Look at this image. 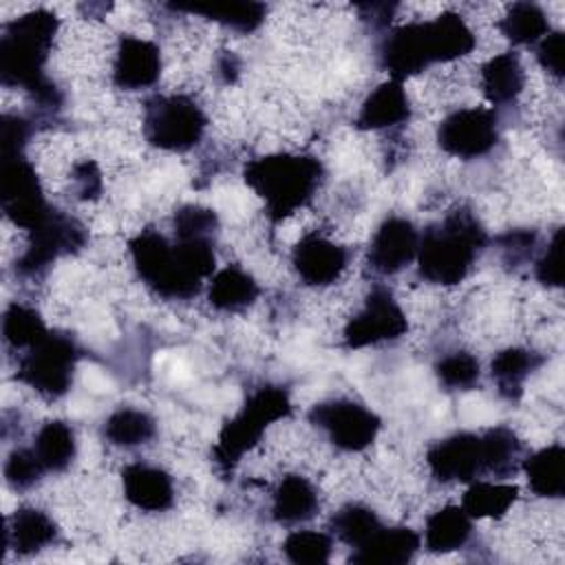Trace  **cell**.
<instances>
[{"label":"cell","mask_w":565,"mask_h":565,"mask_svg":"<svg viewBox=\"0 0 565 565\" xmlns=\"http://www.w3.org/2000/svg\"><path fill=\"white\" fill-rule=\"evenodd\" d=\"M137 276L161 298L185 300L199 294L216 265L214 238L168 241L157 230L139 232L130 243Z\"/></svg>","instance_id":"6da1fadb"},{"label":"cell","mask_w":565,"mask_h":565,"mask_svg":"<svg viewBox=\"0 0 565 565\" xmlns=\"http://www.w3.org/2000/svg\"><path fill=\"white\" fill-rule=\"evenodd\" d=\"M477 40L466 20L444 11L426 22H411L386 33L377 46L380 66L391 79H406L435 62H452L468 55Z\"/></svg>","instance_id":"7a4b0ae2"},{"label":"cell","mask_w":565,"mask_h":565,"mask_svg":"<svg viewBox=\"0 0 565 565\" xmlns=\"http://www.w3.org/2000/svg\"><path fill=\"white\" fill-rule=\"evenodd\" d=\"M57 26L53 11L35 9L11 20L0 38L2 84L29 90L42 110H55L62 104L60 90L44 75Z\"/></svg>","instance_id":"3957f363"},{"label":"cell","mask_w":565,"mask_h":565,"mask_svg":"<svg viewBox=\"0 0 565 565\" xmlns=\"http://www.w3.org/2000/svg\"><path fill=\"white\" fill-rule=\"evenodd\" d=\"M486 245L488 234L481 221L468 207H457L419 236L417 271L433 285H457L470 274Z\"/></svg>","instance_id":"277c9868"},{"label":"cell","mask_w":565,"mask_h":565,"mask_svg":"<svg viewBox=\"0 0 565 565\" xmlns=\"http://www.w3.org/2000/svg\"><path fill=\"white\" fill-rule=\"evenodd\" d=\"M322 174L324 168L313 154L276 152L249 161L243 179L265 201V212L276 223L313 199Z\"/></svg>","instance_id":"5b68a950"},{"label":"cell","mask_w":565,"mask_h":565,"mask_svg":"<svg viewBox=\"0 0 565 565\" xmlns=\"http://www.w3.org/2000/svg\"><path fill=\"white\" fill-rule=\"evenodd\" d=\"M291 413V399L287 388L265 384L256 388L241 411L225 422V426L218 433V439L214 444L212 457L221 470H232L241 457L252 450L265 428Z\"/></svg>","instance_id":"8992f818"},{"label":"cell","mask_w":565,"mask_h":565,"mask_svg":"<svg viewBox=\"0 0 565 565\" xmlns=\"http://www.w3.org/2000/svg\"><path fill=\"white\" fill-rule=\"evenodd\" d=\"M205 126V113L188 95H157L143 106V137L159 150L185 152L194 148Z\"/></svg>","instance_id":"52a82bcc"},{"label":"cell","mask_w":565,"mask_h":565,"mask_svg":"<svg viewBox=\"0 0 565 565\" xmlns=\"http://www.w3.org/2000/svg\"><path fill=\"white\" fill-rule=\"evenodd\" d=\"M77 358L79 349L71 335L49 331L20 358L18 377L42 397L57 399L73 384Z\"/></svg>","instance_id":"ba28073f"},{"label":"cell","mask_w":565,"mask_h":565,"mask_svg":"<svg viewBox=\"0 0 565 565\" xmlns=\"http://www.w3.org/2000/svg\"><path fill=\"white\" fill-rule=\"evenodd\" d=\"M29 238V245L24 254L15 263V271L26 278L44 276L46 269L66 254H75L86 243V230L84 225L57 210H51V214L33 227Z\"/></svg>","instance_id":"9c48e42d"},{"label":"cell","mask_w":565,"mask_h":565,"mask_svg":"<svg viewBox=\"0 0 565 565\" xmlns=\"http://www.w3.org/2000/svg\"><path fill=\"white\" fill-rule=\"evenodd\" d=\"M309 422L324 430L329 441L344 452H360L369 448L380 433V417L353 399H327L313 404Z\"/></svg>","instance_id":"30bf717a"},{"label":"cell","mask_w":565,"mask_h":565,"mask_svg":"<svg viewBox=\"0 0 565 565\" xmlns=\"http://www.w3.org/2000/svg\"><path fill=\"white\" fill-rule=\"evenodd\" d=\"M0 183L2 210L7 218L18 227L31 232L51 214L53 207L46 203L42 194L38 174L22 154L2 157Z\"/></svg>","instance_id":"8fae6325"},{"label":"cell","mask_w":565,"mask_h":565,"mask_svg":"<svg viewBox=\"0 0 565 565\" xmlns=\"http://www.w3.org/2000/svg\"><path fill=\"white\" fill-rule=\"evenodd\" d=\"M499 141V119L490 108H459L437 128V143L459 159L488 154Z\"/></svg>","instance_id":"7c38bea8"},{"label":"cell","mask_w":565,"mask_h":565,"mask_svg":"<svg viewBox=\"0 0 565 565\" xmlns=\"http://www.w3.org/2000/svg\"><path fill=\"white\" fill-rule=\"evenodd\" d=\"M408 329L406 316L393 294L384 287L371 289L364 307L344 327V344L349 349H362L388 340H397Z\"/></svg>","instance_id":"4fadbf2b"},{"label":"cell","mask_w":565,"mask_h":565,"mask_svg":"<svg viewBox=\"0 0 565 565\" xmlns=\"http://www.w3.org/2000/svg\"><path fill=\"white\" fill-rule=\"evenodd\" d=\"M428 468L437 481H475L483 468L481 435L455 433L435 441L426 452Z\"/></svg>","instance_id":"5bb4252c"},{"label":"cell","mask_w":565,"mask_h":565,"mask_svg":"<svg viewBox=\"0 0 565 565\" xmlns=\"http://www.w3.org/2000/svg\"><path fill=\"white\" fill-rule=\"evenodd\" d=\"M419 247V234L408 218L388 216L377 227L371 245L366 265L373 274L391 276L402 271L415 256Z\"/></svg>","instance_id":"9a60e30c"},{"label":"cell","mask_w":565,"mask_h":565,"mask_svg":"<svg viewBox=\"0 0 565 565\" xmlns=\"http://www.w3.org/2000/svg\"><path fill=\"white\" fill-rule=\"evenodd\" d=\"M291 263L302 282L311 287H324L335 282L347 269L349 252L327 236L307 234L294 247Z\"/></svg>","instance_id":"2e32d148"},{"label":"cell","mask_w":565,"mask_h":565,"mask_svg":"<svg viewBox=\"0 0 565 565\" xmlns=\"http://www.w3.org/2000/svg\"><path fill=\"white\" fill-rule=\"evenodd\" d=\"M161 75V53L159 46L150 40L121 35L115 62H113V82L124 90H141L152 86Z\"/></svg>","instance_id":"e0dca14e"},{"label":"cell","mask_w":565,"mask_h":565,"mask_svg":"<svg viewBox=\"0 0 565 565\" xmlns=\"http://www.w3.org/2000/svg\"><path fill=\"white\" fill-rule=\"evenodd\" d=\"M126 499L146 512H163L174 501V486L166 470L148 463H130L121 472Z\"/></svg>","instance_id":"ac0fdd59"},{"label":"cell","mask_w":565,"mask_h":565,"mask_svg":"<svg viewBox=\"0 0 565 565\" xmlns=\"http://www.w3.org/2000/svg\"><path fill=\"white\" fill-rule=\"evenodd\" d=\"M355 565H404L419 550V534L411 527H380L362 545L353 547Z\"/></svg>","instance_id":"d6986e66"},{"label":"cell","mask_w":565,"mask_h":565,"mask_svg":"<svg viewBox=\"0 0 565 565\" xmlns=\"http://www.w3.org/2000/svg\"><path fill=\"white\" fill-rule=\"evenodd\" d=\"M411 117V104L402 82L388 79L380 84L369 97L362 102L360 113L355 117V126L360 130H382L393 128Z\"/></svg>","instance_id":"ffe728a7"},{"label":"cell","mask_w":565,"mask_h":565,"mask_svg":"<svg viewBox=\"0 0 565 565\" xmlns=\"http://www.w3.org/2000/svg\"><path fill=\"white\" fill-rule=\"evenodd\" d=\"M57 536L53 519L38 508H18L7 519L4 543L18 556H31L51 545Z\"/></svg>","instance_id":"44dd1931"},{"label":"cell","mask_w":565,"mask_h":565,"mask_svg":"<svg viewBox=\"0 0 565 565\" xmlns=\"http://www.w3.org/2000/svg\"><path fill=\"white\" fill-rule=\"evenodd\" d=\"M320 508L318 490L302 475H287L274 490L271 499V516L278 523L294 525L309 521Z\"/></svg>","instance_id":"7402d4cb"},{"label":"cell","mask_w":565,"mask_h":565,"mask_svg":"<svg viewBox=\"0 0 565 565\" xmlns=\"http://www.w3.org/2000/svg\"><path fill=\"white\" fill-rule=\"evenodd\" d=\"M525 86V71L514 51L499 53L481 66V88L490 104H510Z\"/></svg>","instance_id":"603a6c76"},{"label":"cell","mask_w":565,"mask_h":565,"mask_svg":"<svg viewBox=\"0 0 565 565\" xmlns=\"http://www.w3.org/2000/svg\"><path fill=\"white\" fill-rule=\"evenodd\" d=\"M472 534V519L461 505H446L426 519L424 543L435 554L463 547Z\"/></svg>","instance_id":"cb8c5ba5"},{"label":"cell","mask_w":565,"mask_h":565,"mask_svg":"<svg viewBox=\"0 0 565 565\" xmlns=\"http://www.w3.org/2000/svg\"><path fill=\"white\" fill-rule=\"evenodd\" d=\"M543 358L523 347H510L494 355L490 364V375L497 382L501 397L516 402L523 393V384L532 371L541 366Z\"/></svg>","instance_id":"d4e9b609"},{"label":"cell","mask_w":565,"mask_h":565,"mask_svg":"<svg viewBox=\"0 0 565 565\" xmlns=\"http://www.w3.org/2000/svg\"><path fill=\"white\" fill-rule=\"evenodd\" d=\"M527 486L534 494L547 499H561L565 494V448L552 444L523 459Z\"/></svg>","instance_id":"484cf974"},{"label":"cell","mask_w":565,"mask_h":565,"mask_svg":"<svg viewBox=\"0 0 565 565\" xmlns=\"http://www.w3.org/2000/svg\"><path fill=\"white\" fill-rule=\"evenodd\" d=\"M258 298V282L236 265H227L212 276L207 300L218 311H241Z\"/></svg>","instance_id":"4316f807"},{"label":"cell","mask_w":565,"mask_h":565,"mask_svg":"<svg viewBox=\"0 0 565 565\" xmlns=\"http://www.w3.org/2000/svg\"><path fill=\"white\" fill-rule=\"evenodd\" d=\"M31 448L46 472H62L75 459L77 441L73 428L66 422L51 419L38 430Z\"/></svg>","instance_id":"83f0119b"},{"label":"cell","mask_w":565,"mask_h":565,"mask_svg":"<svg viewBox=\"0 0 565 565\" xmlns=\"http://www.w3.org/2000/svg\"><path fill=\"white\" fill-rule=\"evenodd\" d=\"M483 468L497 477H510L523 463V444L508 426H494L481 433Z\"/></svg>","instance_id":"f1b7e54d"},{"label":"cell","mask_w":565,"mask_h":565,"mask_svg":"<svg viewBox=\"0 0 565 565\" xmlns=\"http://www.w3.org/2000/svg\"><path fill=\"white\" fill-rule=\"evenodd\" d=\"M154 433H157V424L152 415L130 406H121L115 413H110L102 428V435L113 446H121V448H135V446L148 444L154 437Z\"/></svg>","instance_id":"f546056e"},{"label":"cell","mask_w":565,"mask_h":565,"mask_svg":"<svg viewBox=\"0 0 565 565\" xmlns=\"http://www.w3.org/2000/svg\"><path fill=\"white\" fill-rule=\"evenodd\" d=\"M177 11L201 13L223 26H230L238 33L256 31L265 20V4L260 2H216V4H172Z\"/></svg>","instance_id":"4dcf8cb0"},{"label":"cell","mask_w":565,"mask_h":565,"mask_svg":"<svg viewBox=\"0 0 565 565\" xmlns=\"http://www.w3.org/2000/svg\"><path fill=\"white\" fill-rule=\"evenodd\" d=\"M519 497V488L512 483L470 481L463 494L461 508L470 519H499L503 516Z\"/></svg>","instance_id":"1f68e13d"},{"label":"cell","mask_w":565,"mask_h":565,"mask_svg":"<svg viewBox=\"0 0 565 565\" xmlns=\"http://www.w3.org/2000/svg\"><path fill=\"white\" fill-rule=\"evenodd\" d=\"M499 31L512 44H534L550 33L545 11L534 2H514L499 22Z\"/></svg>","instance_id":"d6a6232c"},{"label":"cell","mask_w":565,"mask_h":565,"mask_svg":"<svg viewBox=\"0 0 565 565\" xmlns=\"http://www.w3.org/2000/svg\"><path fill=\"white\" fill-rule=\"evenodd\" d=\"M46 333H49V329L35 309L20 305V302H13L7 307L4 316H2V335L11 349H15V351L31 349Z\"/></svg>","instance_id":"836d02e7"},{"label":"cell","mask_w":565,"mask_h":565,"mask_svg":"<svg viewBox=\"0 0 565 565\" xmlns=\"http://www.w3.org/2000/svg\"><path fill=\"white\" fill-rule=\"evenodd\" d=\"M329 527L338 536V541L347 543L349 547H358L366 539H371L382 527V523L369 505L347 503L331 516Z\"/></svg>","instance_id":"e575fe53"},{"label":"cell","mask_w":565,"mask_h":565,"mask_svg":"<svg viewBox=\"0 0 565 565\" xmlns=\"http://www.w3.org/2000/svg\"><path fill=\"white\" fill-rule=\"evenodd\" d=\"M331 547V536L316 530H296L282 543L285 556L296 565H322L329 561Z\"/></svg>","instance_id":"d590c367"},{"label":"cell","mask_w":565,"mask_h":565,"mask_svg":"<svg viewBox=\"0 0 565 565\" xmlns=\"http://www.w3.org/2000/svg\"><path fill=\"white\" fill-rule=\"evenodd\" d=\"M435 373L437 380L450 388V391H468L479 382L481 375V366L477 362L475 355L466 353V351H455L444 355L437 364H435Z\"/></svg>","instance_id":"8d00e7d4"},{"label":"cell","mask_w":565,"mask_h":565,"mask_svg":"<svg viewBox=\"0 0 565 565\" xmlns=\"http://www.w3.org/2000/svg\"><path fill=\"white\" fill-rule=\"evenodd\" d=\"M177 238H214L218 232V216L212 207L183 205L172 218Z\"/></svg>","instance_id":"74e56055"},{"label":"cell","mask_w":565,"mask_h":565,"mask_svg":"<svg viewBox=\"0 0 565 565\" xmlns=\"http://www.w3.org/2000/svg\"><path fill=\"white\" fill-rule=\"evenodd\" d=\"M46 470L38 461L33 448H15L4 463V479L13 490H29Z\"/></svg>","instance_id":"f35d334b"},{"label":"cell","mask_w":565,"mask_h":565,"mask_svg":"<svg viewBox=\"0 0 565 565\" xmlns=\"http://www.w3.org/2000/svg\"><path fill=\"white\" fill-rule=\"evenodd\" d=\"M563 230H556L541 256L534 263L536 280L545 287H561L563 285Z\"/></svg>","instance_id":"ab89813d"},{"label":"cell","mask_w":565,"mask_h":565,"mask_svg":"<svg viewBox=\"0 0 565 565\" xmlns=\"http://www.w3.org/2000/svg\"><path fill=\"white\" fill-rule=\"evenodd\" d=\"M501 256L505 265H521L525 263L536 245V232L532 230H512L499 238Z\"/></svg>","instance_id":"60d3db41"},{"label":"cell","mask_w":565,"mask_h":565,"mask_svg":"<svg viewBox=\"0 0 565 565\" xmlns=\"http://www.w3.org/2000/svg\"><path fill=\"white\" fill-rule=\"evenodd\" d=\"M565 51V38L561 31H554V33H547L541 42H539V49H536V60L539 64L550 73L554 75L556 79L563 77V55Z\"/></svg>","instance_id":"b9f144b4"},{"label":"cell","mask_w":565,"mask_h":565,"mask_svg":"<svg viewBox=\"0 0 565 565\" xmlns=\"http://www.w3.org/2000/svg\"><path fill=\"white\" fill-rule=\"evenodd\" d=\"M31 135V121L20 115L2 117V157H18Z\"/></svg>","instance_id":"7bdbcfd3"},{"label":"cell","mask_w":565,"mask_h":565,"mask_svg":"<svg viewBox=\"0 0 565 565\" xmlns=\"http://www.w3.org/2000/svg\"><path fill=\"white\" fill-rule=\"evenodd\" d=\"M73 181H75V192L79 199H97L102 192V174L95 161L86 159L73 168Z\"/></svg>","instance_id":"ee69618b"},{"label":"cell","mask_w":565,"mask_h":565,"mask_svg":"<svg viewBox=\"0 0 565 565\" xmlns=\"http://www.w3.org/2000/svg\"><path fill=\"white\" fill-rule=\"evenodd\" d=\"M360 9L366 11V13H362V20H369V22L375 24V26H384V24L391 20V13H393L395 4H377V2H371V4H362Z\"/></svg>","instance_id":"f6af8a7d"},{"label":"cell","mask_w":565,"mask_h":565,"mask_svg":"<svg viewBox=\"0 0 565 565\" xmlns=\"http://www.w3.org/2000/svg\"><path fill=\"white\" fill-rule=\"evenodd\" d=\"M218 71L225 75V82H232V79H234V75L238 73V62L234 60V55H232V53H227V55L221 60Z\"/></svg>","instance_id":"bcb514c9"}]
</instances>
